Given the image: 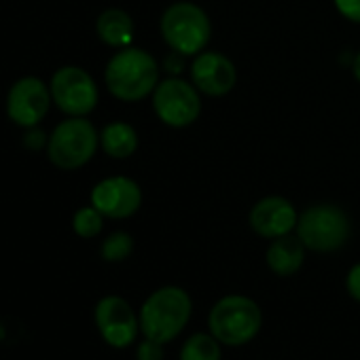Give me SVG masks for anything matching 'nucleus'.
Listing matches in <instances>:
<instances>
[{
	"label": "nucleus",
	"instance_id": "f257e3e1",
	"mask_svg": "<svg viewBox=\"0 0 360 360\" xmlns=\"http://www.w3.org/2000/svg\"><path fill=\"white\" fill-rule=\"evenodd\" d=\"M106 89L121 102H138L155 91L159 85L157 60L138 47L119 49L104 70Z\"/></svg>",
	"mask_w": 360,
	"mask_h": 360
},
{
	"label": "nucleus",
	"instance_id": "f03ea898",
	"mask_svg": "<svg viewBox=\"0 0 360 360\" xmlns=\"http://www.w3.org/2000/svg\"><path fill=\"white\" fill-rule=\"evenodd\" d=\"M193 303L185 288L163 286L148 295L140 307V330L144 337L167 343L176 339L191 320Z\"/></svg>",
	"mask_w": 360,
	"mask_h": 360
},
{
	"label": "nucleus",
	"instance_id": "7ed1b4c3",
	"mask_svg": "<svg viewBox=\"0 0 360 360\" xmlns=\"http://www.w3.org/2000/svg\"><path fill=\"white\" fill-rule=\"evenodd\" d=\"M159 28L165 45L185 58H195L198 53L206 51L212 34L208 13L200 5L187 3V0L169 5L161 15Z\"/></svg>",
	"mask_w": 360,
	"mask_h": 360
},
{
	"label": "nucleus",
	"instance_id": "20e7f679",
	"mask_svg": "<svg viewBox=\"0 0 360 360\" xmlns=\"http://www.w3.org/2000/svg\"><path fill=\"white\" fill-rule=\"evenodd\" d=\"M100 146V131L87 117H68L58 123L47 140L49 161L66 172L87 165Z\"/></svg>",
	"mask_w": 360,
	"mask_h": 360
},
{
	"label": "nucleus",
	"instance_id": "39448f33",
	"mask_svg": "<svg viewBox=\"0 0 360 360\" xmlns=\"http://www.w3.org/2000/svg\"><path fill=\"white\" fill-rule=\"evenodd\" d=\"M263 314L257 301L244 295H227L210 309V333L223 345H244L261 330Z\"/></svg>",
	"mask_w": 360,
	"mask_h": 360
},
{
	"label": "nucleus",
	"instance_id": "423d86ee",
	"mask_svg": "<svg viewBox=\"0 0 360 360\" xmlns=\"http://www.w3.org/2000/svg\"><path fill=\"white\" fill-rule=\"evenodd\" d=\"M297 236L311 252H335L349 238V219L335 204H316L299 214Z\"/></svg>",
	"mask_w": 360,
	"mask_h": 360
},
{
	"label": "nucleus",
	"instance_id": "0eeeda50",
	"mask_svg": "<svg viewBox=\"0 0 360 360\" xmlns=\"http://www.w3.org/2000/svg\"><path fill=\"white\" fill-rule=\"evenodd\" d=\"M202 91L180 77L159 81L153 91V110L167 127H189L202 115Z\"/></svg>",
	"mask_w": 360,
	"mask_h": 360
},
{
	"label": "nucleus",
	"instance_id": "6e6552de",
	"mask_svg": "<svg viewBox=\"0 0 360 360\" xmlns=\"http://www.w3.org/2000/svg\"><path fill=\"white\" fill-rule=\"evenodd\" d=\"M53 104L68 117H87L96 110L100 91L94 77L81 66H62L49 81Z\"/></svg>",
	"mask_w": 360,
	"mask_h": 360
},
{
	"label": "nucleus",
	"instance_id": "1a4fd4ad",
	"mask_svg": "<svg viewBox=\"0 0 360 360\" xmlns=\"http://www.w3.org/2000/svg\"><path fill=\"white\" fill-rule=\"evenodd\" d=\"M53 104L49 85L39 77L18 79L7 94V117L20 127H39Z\"/></svg>",
	"mask_w": 360,
	"mask_h": 360
},
{
	"label": "nucleus",
	"instance_id": "9d476101",
	"mask_svg": "<svg viewBox=\"0 0 360 360\" xmlns=\"http://www.w3.org/2000/svg\"><path fill=\"white\" fill-rule=\"evenodd\" d=\"M91 206L98 208L106 219H129L140 210L142 191L136 180L127 176H108L91 189Z\"/></svg>",
	"mask_w": 360,
	"mask_h": 360
},
{
	"label": "nucleus",
	"instance_id": "9b49d317",
	"mask_svg": "<svg viewBox=\"0 0 360 360\" xmlns=\"http://www.w3.org/2000/svg\"><path fill=\"white\" fill-rule=\"evenodd\" d=\"M96 324L102 335V339L112 345V347H127L134 343L140 320L136 318L131 305L119 297V295H108L102 297L96 305Z\"/></svg>",
	"mask_w": 360,
	"mask_h": 360
},
{
	"label": "nucleus",
	"instance_id": "f8f14e48",
	"mask_svg": "<svg viewBox=\"0 0 360 360\" xmlns=\"http://www.w3.org/2000/svg\"><path fill=\"white\" fill-rule=\"evenodd\" d=\"M191 83L210 98L227 96L238 83L236 64L219 51H202L191 62Z\"/></svg>",
	"mask_w": 360,
	"mask_h": 360
},
{
	"label": "nucleus",
	"instance_id": "ddd939ff",
	"mask_svg": "<svg viewBox=\"0 0 360 360\" xmlns=\"http://www.w3.org/2000/svg\"><path fill=\"white\" fill-rule=\"evenodd\" d=\"M299 214L295 210V206L280 195H271V198H263L261 202H257L250 210L248 223L250 229L267 240H276L280 236L290 233L297 227Z\"/></svg>",
	"mask_w": 360,
	"mask_h": 360
},
{
	"label": "nucleus",
	"instance_id": "4468645a",
	"mask_svg": "<svg viewBox=\"0 0 360 360\" xmlns=\"http://www.w3.org/2000/svg\"><path fill=\"white\" fill-rule=\"evenodd\" d=\"M267 267L278 276H292L301 269L305 261V244L299 240V236H280L271 240L267 255H265Z\"/></svg>",
	"mask_w": 360,
	"mask_h": 360
},
{
	"label": "nucleus",
	"instance_id": "2eb2a0df",
	"mask_svg": "<svg viewBox=\"0 0 360 360\" xmlns=\"http://www.w3.org/2000/svg\"><path fill=\"white\" fill-rule=\"evenodd\" d=\"M100 41L115 49H125L134 41V20L123 9H106L96 20Z\"/></svg>",
	"mask_w": 360,
	"mask_h": 360
},
{
	"label": "nucleus",
	"instance_id": "dca6fc26",
	"mask_svg": "<svg viewBox=\"0 0 360 360\" xmlns=\"http://www.w3.org/2000/svg\"><path fill=\"white\" fill-rule=\"evenodd\" d=\"M100 146L112 159H127L138 148V131L125 121H112L100 131Z\"/></svg>",
	"mask_w": 360,
	"mask_h": 360
},
{
	"label": "nucleus",
	"instance_id": "f3484780",
	"mask_svg": "<svg viewBox=\"0 0 360 360\" xmlns=\"http://www.w3.org/2000/svg\"><path fill=\"white\" fill-rule=\"evenodd\" d=\"M180 360H223L221 341L212 333H195L180 349Z\"/></svg>",
	"mask_w": 360,
	"mask_h": 360
},
{
	"label": "nucleus",
	"instance_id": "a211bd4d",
	"mask_svg": "<svg viewBox=\"0 0 360 360\" xmlns=\"http://www.w3.org/2000/svg\"><path fill=\"white\" fill-rule=\"evenodd\" d=\"M104 219H106V217H104L98 208H94V206L89 204V206L79 208V210L75 212V217H72V229H75V233H77L79 238L89 240V238L100 236V231H102V227H104Z\"/></svg>",
	"mask_w": 360,
	"mask_h": 360
},
{
	"label": "nucleus",
	"instance_id": "6ab92c4d",
	"mask_svg": "<svg viewBox=\"0 0 360 360\" xmlns=\"http://www.w3.org/2000/svg\"><path fill=\"white\" fill-rule=\"evenodd\" d=\"M131 250H134V240H131V236L125 233V231H115V233H110V236L102 242V246H100V255H102V259L108 261V263L125 261V259L131 255Z\"/></svg>",
	"mask_w": 360,
	"mask_h": 360
},
{
	"label": "nucleus",
	"instance_id": "aec40b11",
	"mask_svg": "<svg viewBox=\"0 0 360 360\" xmlns=\"http://www.w3.org/2000/svg\"><path fill=\"white\" fill-rule=\"evenodd\" d=\"M136 360H163V343L144 337L136 349Z\"/></svg>",
	"mask_w": 360,
	"mask_h": 360
},
{
	"label": "nucleus",
	"instance_id": "412c9836",
	"mask_svg": "<svg viewBox=\"0 0 360 360\" xmlns=\"http://www.w3.org/2000/svg\"><path fill=\"white\" fill-rule=\"evenodd\" d=\"M341 18L352 24H360V0H333Z\"/></svg>",
	"mask_w": 360,
	"mask_h": 360
},
{
	"label": "nucleus",
	"instance_id": "4be33fe9",
	"mask_svg": "<svg viewBox=\"0 0 360 360\" xmlns=\"http://www.w3.org/2000/svg\"><path fill=\"white\" fill-rule=\"evenodd\" d=\"M345 288H347L349 297H352L354 301H358V303H360V263H356V265L347 271Z\"/></svg>",
	"mask_w": 360,
	"mask_h": 360
},
{
	"label": "nucleus",
	"instance_id": "5701e85b",
	"mask_svg": "<svg viewBox=\"0 0 360 360\" xmlns=\"http://www.w3.org/2000/svg\"><path fill=\"white\" fill-rule=\"evenodd\" d=\"M352 72H354V79L360 83V53L354 58V66H352Z\"/></svg>",
	"mask_w": 360,
	"mask_h": 360
}]
</instances>
